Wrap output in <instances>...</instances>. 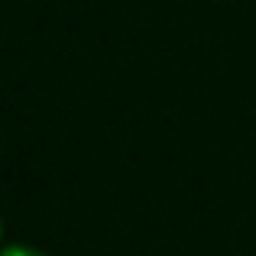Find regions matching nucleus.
Wrapping results in <instances>:
<instances>
[{
    "instance_id": "nucleus-1",
    "label": "nucleus",
    "mask_w": 256,
    "mask_h": 256,
    "mask_svg": "<svg viewBox=\"0 0 256 256\" xmlns=\"http://www.w3.org/2000/svg\"><path fill=\"white\" fill-rule=\"evenodd\" d=\"M0 256H46L36 246H23V244H10V246H0Z\"/></svg>"
},
{
    "instance_id": "nucleus-2",
    "label": "nucleus",
    "mask_w": 256,
    "mask_h": 256,
    "mask_svg": "<svg viewBox=\"0 0 256 256\" xmlns=\"http://www.w3.org/2000/svg\"><path fill=\"white\" fill-rule=\"evenodd\" d=\"M0 237H4V224H0Z\"/></svg>"
}]
</instances>
